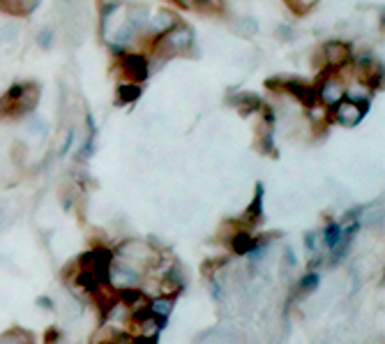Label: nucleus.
Segmentation results:
<instances>
[{
	"label": "nucleus",
	"mask_w": 385,
	"mask_h": 344,
	"mask_svg": "<svg viewBox=\"0 0 385 344\" xmlns=\"http://www.w3.org/2000/svg\"><path fill=\"white\" fill-rule=\"evenodd\" d=\"M263 218V188L259 185L256 188V194H254V201L250 203V208L245 211L242 215V224L245 227H254V224H259Z\"/></svg>",
	"instance_id": "9"
},
{
	"label": "nucleus",
	"mask_w": 385,
	"mask_h": 344,
	"mask_svg": "<svg viewBox=\"0 0 385 344\" xmlns=\"http://www.w3.org/2000/svg\"><path fill=\"white\" fill-rule=\"evenodd\" d=\"M364 111H367V104L364 102H339L337 109H334V118H337V123L346 125V127H353L362 121Z\"/></svg>",
	"instance_id": "7"
},
{
	"label": "nucleus",
	"mask_w": 385,
	"mask_h": 344,
	"mask_svg": "<svg viewBox=\"0 0 385 344\" xmlns=\"http://www.w3.org/2000/svg\"><path fill=\"white\" fill-rule=\"evenodd\" d=\"M229 245H231L233 254H238V257H247V254L259 248V238H254V236L247 229H238V231H233L229 236Z\"/></svg>",
	"instance_id": "8"
},
{
	"label": "nucleus",
	"mask_w": 385,
	"mask_h": 344,
	"mask_svg": "<svg viewBox=\"0 0 385 344\" xmlns=\"http://www.w3.org/2000/svg\"><path fill=\"white\" fill-rule=\"evenodd\" d=\"M120 72L130 84H141L148 76V63L141 54H125L120 58Z\"/></svg>",
	"instance_id": "4"
},
{
	"label": "nucleus",
	"mask_w": 385,
	"mask_h": 344,
	"mask_svg": "<svg viewBox=\"0 0 385 344\" xmlns=\"http://www.w3.org/2000/svg\"><path fill=\"white\" fill-rule=\"evenodd\" d=\"M342 233H344V227H342V224H337V222L328 224V227H325V231H323V241H325V245H328L330 250H334V248H337V243L342 241Z\"/></svg>",
	"instance_id": "14"
},
{
	"label": "nucleus",
	"mask_w": 385,
	"mask_h": 344,
	"mask_svg": "<svg viewBox=\"0 0 385 344\" xmlns=\"http://www.w3.org/2000/svg\"><path fill=\"white\" fill-rule=\"evenodd\" d=\"M316 287H319V275H316V273H309V275H304V278L300 280V284H298V293H300V296H307V293H312Z\"/></svg>",
	"instance_id": "19"
},
{
	"label": "nucleus",
	"mask_w": 385,
	"mask_h": 344,
	"mask_svg": "<svg viewBox=\"0 0 385 344\" xmlns=\"http://www.w3.org/2000/svg\"><path fill=\"white\" fill-rule=\"evenodd\" d=\"M224 263H226V259H217V261H205L203 263V275H205V278H210V280H215V275H217V270H220L222 266H224Z\"/></svg>",
	"instance_id": "20"
},
{
	"label": "nucleus",
	"mask_w": 385,
	"mask_h": 344,
	"mask_svg": "<svg viewBox=\"0 0 385 344\" xmlns=\"http://www.w3.org/2000/svg\"><path fill=\"white\" fill-rule=\"evenodd\" d=\"M349 46L346 44H339V42H330L328 46L323 49V58L325 63H328L330 67H342L344 63L349 61Z\"/></svg>",
	"instance_id": "10"
},
{
	"label": "nucleus",
	"mask_w": 385,
	"mask_h": 344,
	"mask_svg": "<svg viewBox=\"0 0 385 344\" xmlns=\"http://www.w3.org/2000/svg\"><path fill=\"white\" fill-rule=\"evenodd\" d=\"M37 5V0H0V9L9 14H28Z\"/></svg>",
	"instance_id": "13"
},
{
	"label": "nucleus",
	"mask_w": 385,
	"mask_h": 344,
	"mask_svg": "<svg viewBox=\"0 0 385 344\" xmlns=\"http://www.w3.org/2000/svg\"><path fill=\"white\" fill-rule=\"evenodd\" d=\"M316 248V233H307V250Z\"/></svg>",
	"instance_id": "23"
},
{
	"label": "nucleus",
	"mask_w": 385,
	"mask_h": 344,
	"mask_svg": "<svg viewBox=\"0 0 385 344\" xmlns=\"http://www.w3.org/2000/svg\"><path fill=\"white\" fill-rule=\"evenodd\" d=\"M192 44H194V35L190 28L178 26V28H171V31L164 33L160 44H157V51H162L164 56H178V54L190 51Z\"/></svg>",
	"instance_id": "3"
},
{
	"label": "nucleus",
	"mask_w": 385,
	"mask_h": 344,
	"mask_svg": "<svg viewBox=\"0 0 385 344\" xmlns=\"http://www.w3.org/2000/svg\"><path fill=\"white\" fill-rule=\"evenodd\" d=\"M118 5H120V0H100V7L104 12H111V9H115Z\"/></svg>",
	"instance_id": "22"
},
{
	"label": "nucleus",
	"mask_w": 385,
	"mask_h": 344,
	"mask_svg": "<svg viewBox=\"0 0 385 344\" xmlns=\"http://www.w3.org/2000/svg\"><path fill=\"white\" fill-rule=\"evenodd\" d=\"M139 93H141V88L136 84H123L120 91H118V100H120L123 104H130L139 97Z\"/></svg>",
	"instance_id": "18"
},
{
	"label": "nucleus",
	"mask_w": 385,
	"mask_h": 344,
	"mask_svg": "<svg viewBox=\"0 0 385 344\" xmlns=\"http://www.w3.org/2000/svg\"><path fill=\"white\" fill-rule=\"evenodd\" d=\"M39 102L37 84H16L0 97V121H16L31 113Z\"/></svg>",
	"instance_id": "2"
},
{
	"label": "nucleus",
	"mask_w": 385,
	"mask_h": 344,
	"mask_svg": "<svg viewBox=\"0 0 385 344\" xmlns=\"http://www.w3.org/2000/svg\"><path fill=\"white\" fill-rule=\"evenodd\" d=\"M0 344H33V338L28 335L26 330L14 328V330H7L0 335Z\"/></svg>",
	"instance_id": "15"
},
{
	"label": "nucleus",
	"mask_w": 385,
	"mask_h": 344,
	"mask_svg": "<svg viewBox=\"0 0 385 344\" xmlns=\"http://www.w3.org/2000/svg\"><path fill=\"white\" fill-rule=\"evenodd\" d=\"M173 26H175V14L169 12V9H160V12H155L153 21H150V28L155 33H166V31H171Z\"/></svg>",
	"instance_id": "11"
},
{
	"label": "nucleus",
	"mask_w": 385,
	"mask_h": 344,
	"mask_svg": "<svg viewBox=\"0 0 385 344\" xmlns=\"http://www.w3.org/2000/svg\"><path fill=\"white\" fill-rule=\"evenodd\" d=\"M316 97H321V102L325 104H339V100L344 97V84L339 81L337 76H323L319 81V88H316Z\"/></svg>",
	"instance_id": "6"
},
{
	"label": "nucleus",
	"mask_w": 385,
	"mask_h": 344,
	"mask_svg": "<svg viewBox=\"0 0 385 344\" xmlns=\"http://www.w3.org/2000/svg\"><path fill=\"white\" fill-rule=\"evenodd\" d=\"M148 19H150V14H148L145 7H134V9H130V14H127V26H132L134 31H139V28H143L148 24Z\"/></svg>",
	"instance_id": "16"
},
{
	"label": "nucleus",
	"mask_w": 385,
	"mask_h": 344,
	"mask_svg": "<svg viewBox=\"0 0 385 344\" xmlns=\"http://www.w3.org/2000/svg\"><path fill=\"white\" fill-rule=\"evenodd\" d=\"M282 91H286L289 95H293L295 100L302 102L304 106H314L316 104V91L309 86V84H304L300 81V79H282Z\"/></svg>",
	"instance_id": "5"
},
{
	"label": "nucleus",
	"mask_w": 385,
	"mask_h": 344,
	"mask_svg": "<svg viewBox=\"0 0 385 344\" xmlns=\"http://www.w3.org/2000/svg\"><path fill=\"white\" fill-rule=\"evenodd\" d=\"M235 106H238L242 113H252V111H256V109H261V100H259L256 95L247 93V95H240L238 100H235Z\"/></svg>",
	"instance_id": "17"
},
{
	"label": "nucleus",
	"mask_w": 385,
	"mask_h": 344,
	"mask_svg": "<svg viewBox=\"0 0 385 344\" xmlns=\"http://www.w3.org/2000/svg\"><path fill=\"white\" fill-rule=\"evenodd\" d=\"M58 340H61V333H58V328H48L44 333V344H56Z\"/></svg>",
	"instance_id": "21"
},
{
	"label": "nucleus",
	"mask_w": 385,
	"mask_h": 344,
	"mask_svg": "<svg viewBox=\"0 0 385 344\" xmlns=\"http://www.w3.org/2000/svg\"><path fill=\"white\" fill-rule=\"evenodd\" d=\"M286 261H289V266H293V263H295V257H293V250L291 248H286Z\"/></svg>",
	"instance_id": "24"
},
{
	"label": "nucleus",
	"mask_w": 385,
	"mask_h": 344,
	"mask_svg": "<svg viewBox=\"0 0 385 344\" xmlns=\"http://www.w3.org/2000/svg\"><path fill=\"white\" fill-rule=\"evenodd\" d=\"M113 259L125 263V266L134 268V270H139L141 275H145V273H155L157 268H160L162 254L157 252L155 245H150V243L130 238V241H123L120 245H118L115 252H113Z\"/></svg>",
	"instance_id": "1"
},
{
	"label": "nucleus",
	"mask_w": 385,
	"mask_h": 344,
	"mask_svg": "<svg viewBox=\"0 0 385 344\" xmlns=\"http://www.w3.org/2000/svg\"><path fill=\"white\" fill-rule=\"evenodd\" d=\"M173 303H175V298L157 296V298H153L150 303H148V308H150V312L155 314V317H160V319H169V314L173 312Z\"/></svg>",
	"instance_id": "12"
}]
</instances>
